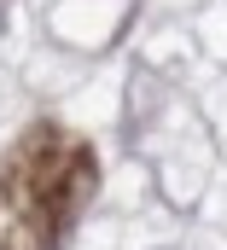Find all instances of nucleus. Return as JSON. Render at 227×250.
<instances>
[]
</instances>
